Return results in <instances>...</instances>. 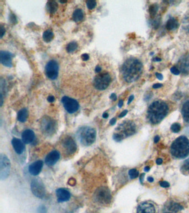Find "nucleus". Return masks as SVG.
I'll return each instance as SVG.
<instances>
[{"instance_id":"a18cd8bd","label":"nucleus","mask_w":189,"mask_h":213,"mask_svg":"<svg viewBox=\"0 0 189 213\" xmlns=\"http://www.w3.org/2000/svg\"><path fill=\"white\" fill-rule=\"evenodd\" d=\"M156 78L159 80H162L163 79V76L161 73H156Z\"/></svg>"},{"instance_id":"cd10ccee","label":"nucleus","mask_w":189,"mask_h":213,"mask_svg":"<svg viewBox=\"0 0 189 213\" xmlns=\"http://www.w3.org/2000/svg\"><path fill=\"white\" fill-rule=\"evenodd\" d=\"M54 37V34L53 32L50 29H47L43 33V39L44 41L48 43L50 42Z\"/></svg>"},{"instance_id":"9d476101","label":"nucleus","mask_w":189,"mask_h":213,"mask_svg":"<svg viewBox=\"0 0 189 213\" xmlns=\"http://www.w3.org/2000/svg\"><path fill=\"white\" fill-rule=\"evenodd\" d=\"M11 163L6 155L1 154L0 155V179L5 180L9 177L10 171Z\"/></svg>"},{"instance_id":"49530a36","label":"nucleus","mask_w":189,"mask_h":213,"mask_svg":"<svg viewBox=\"0 0 189 213\" xmlns=\"http://www.w3.org/2000/svg\"><path fill=\"white\" fill-rule=\"evenodd\" d=\"M128 113V111L127 110H125L124 111H123L119 115V118H122V117H124L125 115H126V114Z\"/></svg>"},{"instance_id":"f03ea898","label":"nucleus","mask_w":189,"mask_h":213,"mask_svg":"<svg viewBox=\"0 0 189 213\" xmlns=\"http://www.w3.org/2000/svg\"><path fill=\"white\" fill-rule=\"evenodd\" d=\"M168 112L169 107L165 102L162 100H156L149 107L147 117L152 124H158L166 116Z\"/></svg>"},{"instance_id":"13d9d810","label":"nucleus","mask_w":189,"mask_h":213,"mask_svg":"<svg viewBox=\"0 0 189 213\" xmlns=\"http://www.w3.org/2000/svg\"><path fill=\"white\" fill-rule=\"evenodd\" d=\"M154 61H156V62H160L162 61V60L158 57H155L154 59Z\"/></svg>"},{"instance_id":"f8f14e48","label":"nucleus","mask_w":189,"mask_h":213,"mask_svg":"<svg viewBox=\"0 0 189 213\" xmlns=\"http://www.w3.org/2000/svg\"><path fill=\"white\" fill-rule=\"evenodd\" d=\"M59 66L54 60H51L47 63L45 67L46 76L50 80H55L58 75Z\"/></svg>"},{"instance_id":"aec40b11","label":"nucleus","mask_w":189,"mask_h":213,"mask_svg":"<svg viewBox=\"0 0 189 213\" xmlns=\"http://www.w3.org/2000/svg\"><path fill=\"white\" fill-rule=\"evenodd\" d=\"M155 209L153 205L146 202L139 204L137 208V213H155Z\"/></svg>"},{"instance_id":"6e6552de","label":"nucleus","mask_w":189,"mask_h":213,"mask_svg":"<svg viewBox=\"0 0 189 213\" xmlns=\"http://www.w3.org/2000/svg\"><path fill=\"white\" fill-rule=\"evenodd\" d=\"M96 200L100 204H110L112 200V195L110 190L106 187L98 188L94 194Z\"/></svg>"},{"instance_id":"2eb2a0df","label":"nucleus","mask_w":189,"mask_h":213,"mask_svg":"<svg viewBox=\"0 0 189 213\" xmlns=\"http://www.w3.org/2000/svg\"><path fill=\"white\" fill-rule=\"evenodd\" d=\"M55 194L57 198V201L59 203H63L68 201L71 196L70 192L64 188H59L57 189Z\"/></svg>"},{"instance_id":"bb28decb","label":"nucleus","mask_w":189,"mask_h":213,"mask_svg":"<svg viewBox=\"0 0 189 213\" xmlns=\"http://www.w3.org/2000/svg\"><path fill=\"white\" fill-rule=\"evenodd\" d=\"M28 115V112L27 109L23 108L21 109L18 112L17 119L20 122H22V123L25 122L27 120Z\"/></svg>"},{"instance_id":"6e6d98bb","label":"nucleus","mask_w":189,"mask_h":213,"mask_svg":"<svg viewBox=\"0 0 189 213\" xmlns=\"http://www.w3.org/2000/svg\"><path fill=\"white\" fill-rule=\"evenodd\" d=\"M103 117L104 118H105V119H107V118H108V117H109V115H108V113H107V112H105V113H104L103 114Z\"/></svg>"},{"instance_id":"5fc2aeb1","label":"nucleus","mask_w":189,"mask_h":213,"mask_svg":"<svg viewBox=\"0 0 189 213\" xmlns=\"http://www.w3.org/2000/svg\"><path fill=\"white\" fill-rule=\"evenodd\" d=\"M123 100H120L118 103V106L119 108H121L123 106Z\"/></svg>"},{"instance_id":"dca6fc26","label":"nucleus","mask_w":189,"mask_h":213,"mask_svg":"<svg viewBox=\"0 0 189 213\" xmlns=\"http://www.w3.org/2000/svg\"><path fill=\"white\" fill-rule=\"evenodd\" d=\"M60 156V153L58 151L54 150L51 151L45 157V164L48 166L54 165L59 159Z\"/></svg>"},{"instance_id":"c85d7f7f","label":"nucleus","mask_w":189,"mask_h":213,"mask_svg":"<svg viewBox=\"0 0 189 213\" xmlns=\"http://www.w3.org/2000/svg\"><path fill=\"white\" fill-rule=\"evenodd\" d=\"M182 28L186 32L189 34V13L183 18L182 22Z\"/></svg>"},{"instance_id":"5701e85b","label":"nucleus","mask_w":189,"mask_h":213,"mask_svg":"<svg viewBox=\"0 0 189 213\" xmlns=\"http://www.w3.org/2000/svg\"><path fill=\"white\" fill-rule=\"evenodd\" d=\"M184 208L181 205L171 202L166 205V208L165 210L167 211L172 212L179 213L181 212V210H182Z\"/></svg>"},{"instance_id":"4c0bfd02","label":"nucleus","mask_w":189,"mask_h":213,"mask_svg":"<svg viewBox=\"0 0 189 213\" xmlns=\"http://www.w3.org/2000/svg\"><path fill=\"white\" fill-rule=\"evenodd\" d=\"M9 19H10L11 22L12 23H17V19H16V16H15L14 14H11L10 15Z\"/></svg>"},{"instance_id":"09e8293b","label":"nucleus","mask_w":189,"mask_h":213,"mask_svg":"<svg viewBox=\"0 0 189 213\" xmlns=\"http://www.w3.org/2000/svg\"><path fill=\"white\" fill-rule=\"evenodd\" d=\"M134 98V96L133 95H132L130 96V97L129 98V99H128V104H129L132 103V102Z\"/></svg>"},{"instance_id":"ea45409f","label":"nucleus","mask_w":189,"mask_h":213,"mask_svg":"<svg viewBox=\"0 0 189 213\" xmlns=\"http://www.w3.org/2000/svg\"><path fill=\"white\" fill-rule=\"evenodd\" d=\"M81 59L83 60V61H88L89 59V56L87 53H84V54H83L81 55Z\"/></svg>"},{"instance_id":"79ce46f5","label":"nucleus","mask_w":189,"mask_h":213,"mask_svg":"<svg viewBox=\"0 0 189 213\" xmlns=\"http://www.w3.org/2000/svg\"><path fill=\"white\" fill-rule=\"evenodd\" d=\"M47 100L50 103H53L55 100V98L53 96H50L47 98Z\"/></svg>"},{"instance_id":"39448f33","label":"nucleus","mask_w":189,"mask_h":213,"mask_svg":"<svg viewBox=\"0 0 189 213\" xmlns=\"http://www.w3.org/2000/svg\"><path fill=\"white\" fill-rule=\"evenodd\" d=\"M79 141L84 146H89L93 144L97 137L96 130L90 127H82L78 131Z\"/></svg>"},{"instance_id":"ddd939ff","label":"nucleus","mask_w":189,"mask_h":213,"mask_svg":"<svg viewBox=\"0 0 189 213\" xmlns=\"http://www.w3.org/2000/svg\"><path fill=\"white\" fill-rule=\"evenodd\" d=\"M62 147L66 153L68 155H72L75 153L77 149V145L74 140L72 137L67 136L64 138L62 142Z\"/></svg>"},{"instance_id":"a211bd4d","label":"nucleus","mask_w":189,"mask_h":213,"mask_svg":"<svg viewBox=\"0 0 189 213\" xmlns=\"http://www.w3.org/2000/svg\"><path fill=\"white\" fill-rule=\"evenodd\" d=\"M13 54L7 51H1L0 52L1 63L5 66L7 67H12V57Z\"/></svg>"},{"instance_id":"c03bdc74","label":"nucleus","mask_w":189,"mask_h":213,"mask_svg":"<svg viewBox=\"0 0 189 213\" xmlns=\"http://www.w3.org/2000/svg\"><path fill=\"white\" fill-rule=\"evenodd\" d=\"M162 84H160V83H156V84H154L153 86V88L154 89L159 88L162 87Z\"/></svg>"},{"instance_id":"c756f323","label":"nucleus","mask_w":189,"mask_h":213,"mask_svg":"<svg viewBox=\"0 0 189 213\" xmlns=\"http://www.w3.org/2000/svg\"><path fill=\"white\" fill-rule=\"evenodd\" d=\"M158 9H159V6H158V4H156V3L153 4L149 7V15H150V17L152 18H155V17L156 15V14H157Z\"/></svg>"},{"instance_id":"e433bc0d","label":"nucleus","mask_w":189,"mask_h":213,"mask_svg":"<svg viewBox=\"0 0 189 213\" xmlns=\"http://www.w3.org/2000/svg\"><path fill=\"white\" fill-rule=\"evenodd\" d=\"M171 73L175 75H179L180 74V72L179 69L176 67H172L170 69Z\"/></svg>"},{"instance_id":"f257e3e1","label":"nucleus","mask_w":189,"mask_h":213,"mask_svg":"<svg viewBox=\"0 0 189 213\" xmlns=\"http://www.w3.org/2000/svg\"><path fill=\"white\" fill-rule=\"evenodd\" d=\"M121 74L124 80L132 83L138 80L143 72V64L136 58L127 59L121 67Z\"/></svg>"},{"instance_id":"6ab92c4d","label":"nucleus","mask_w":189,"mask_h":213,"mask_svg":"<svg viewBox=\"0 0 189 213\" xmlns=\"http://www.w3.org/2000/svg\"><path fill=\"white\" fill-rule=\"evenodd\" d=\"M12 145L15 151L17 154H22L25 150V145L24 143L21 139L13 138L12 140Z\"/></svg>"},{"instance_id":"72a5a7b5","label":"nucleus","mask_w":189,"mask_h":213,"mask_svg":"<svg viewBox=\"0 0 189 213\" xmlns=\"http://www.w3.org/2000/svg\"><path fill=\"white\" fill-rule=\"evenodd\" d=\"M181 129V125L179 123H174L171 125V130L174 133H178Z\"/></svg>"},{"instance_id":"58836bf2","label":"nucleus","mask_w":189,"mask_h":213,"mask_svg":"<svg viewBox=\"0 0 189 213\" xmlns=\"http://www.w3.org/2000/svg\"><path fill=\"white\" fill-rule=\"evenodd\" d=\"M159 184H160V186L163 188H168L170 186V184L168 182H165V181L160 182Z\"/></svg>"},{"instance_id":"f3484780","label":"nucleus","mask_w":189,"mask_h":213,"mask_svg":"<svg viewBox=\"0 0 189 213\" xmlns=\"http://www.w3.org/2000/svg\"><path fill=\"white\" fill-rule=\"evenodd\" d=\"M43 166V161L40 160L36 161L29 165L28 168L29 172L31 175L33 176L38 175L41 172Z\"/></svg>"},{"instance_id":"393cba45","label":"nucleus","mask_w":189,"mask_h":213,"mask_svg":"<svg viewBox=\"0 0 189 213\" xmlns=\"http://www.w3.org/2000/svg\"><path fill=\"white\" fill-rule=\"evenodd\" d=\"M58 7V6L57 3L54 1H48L46 5V9L47 11L51 14L54 13L57 10Z\"/></svg>"},{"instance_id":"bf43d9fd","label":"nucleus","mask_w":189,"mask_h":213,"mask_svg":"<svg viewBox=\"0 0 189 213\" xmlns=\"http://www.w3.org/2000/svg\"><path fill=\"white\" fill-rule=\"evenodd\" d=\"M144 171H146V172H148V171H149V170H150V167H145V168H144Z\"/></svg>"},{"instance_id":"a878e982","label":"nucleus","mask_w":189,"mask_h":213,"mask_svg":"<svg viewBox=\"0 0 189 213\" xmlns=\"http://www.w3.org/2000/svg\"><path fill=\"white\" fill-rule=\"evenodd\" d=\"M72 18H73V21L75 22H78L81 21L84 18V13L83 11L81 9H76L73 13Z\"/></svg>"},{"instance_id":"c9c22d12","label":"nucleus","mask_w":189,"mask_h":213,"mask_svg":"<svg viewBox=\"0 0 189 213\" xmlns=\"http://www.w3.org/2000/svg\"><path fill=\"white\" fill-rule=\"evenodd\" d=\"M47 209L45 206L43 205H39L37 210V213H47Z\"/></svg>"},{"instance_id":"1a4fd4ad","label":"nucleus","mask_w":189,"mask_h":213,"mask_svg":"<svg viewBox=\"0 0 189 213\" xmlns=\"http://www.w3.org/2000/svg\"><path fill=\"white\" fill-rule=\"evenodd\" d=\"M31 190L33 194L39 199H43L45 196V187L42 182L38 179H35L32 181Z\"/></svg>"},{"instance_id":"8fccbe9b","label":"nucleus","mask_w":189,"mask_h":213,"mask_svg":"<svg viewBox=\"0 0 189 213\" xmlns=\"http://www.w3.org/2000/svg\"><path fill=\"white\" fill-rule=\"evenodd\" d=\"M159 140H160V137H159V136H158V135L155 136V137H154V142H155V143H157L158 142H159Z\"/></svg>"},{"instance_id":"680f3d73","label":"nucleus","mask_w":189,"mask_h":213,"mask_svg":"<svg viewBox=\"0 0 189 213\" xmlns=\"http://www.w3.org/2000/svg\"><path fill=\"white\" fill-rule=\"evenodd\" d=\"M60 2L61 3H65V2H67V1H60Z\"/></svg>"},{"instance_id":"4d7b16f0","label":"nucleus","mask_w":189,"mask_h":213,"mask_svg":"<svg viewBox=\"0 0 189 213\" xmlns=\"http://www.w3.org/2000/svg\"><path fill=\"white\" fill-rule=\"evenodd\" d=\"M147 180H148L149 182H154L153 178L151 177H149L148 178Z\"/></svg>"},{"instance_id":"b1692460","label":"nucleus","mask_w":189,"mask_h":213,"mask_svg":"<svg viewBox=\"0 0 189 213\" xmlns=\"http://www.w3.org/2000/svg\"><path fill=\"white\" fill-rule=\"evenodd\" d=\"M179 26V23L176 19L174 18H170L166 23V28L168 31H172Z\"/></svg>"},{"instance_id":"7ed1b4c3","label":"nucleus","mask_w":189,"mask_h":213,"mask_svg":"<svg viewBox=\"0 0 189 213\" xmlns=\"http://www.w3.org/2000/svg\"><path fill=\"white\" fill-rule=\"evenodd\" d=\"M170 151L176 158H185L189 155V139L185 136L178 137L171 144Z\"/></svg>"},{"instance_id":"412c9836","label":"nucleus","mask_w":189,"mask_h":213,"mask_svg":"<svg viewBox=\"0 0 189 213\" xmlns=\"http://www.w3.org/2000/svg\"><path fill=\"white\" fill-rule=\"evenodd\" d=\"M22 141L25 144H30L33 142L35 138V134L33 131L31 129H26L23 132L21 135Z\"/></svg>"},{"instance_id":"603ef678","label":"nucleus","mask_w":189,"mask_h":213,"mask_svg":"<svg viewBox=\"0 0 189 213\" xmlns=\"http://www.w3.org/2000/svg\"><path fill=\"white\" fill-rule=\"evenodd\" d=\"M162 159H161V158H158V159H157L156 160V163L158 165H160V164H162Z\"/></svg>"},{"instance_id":"864d4df0","label":"nucleus","mask_w":189,"mask_h":213,"mask_svg":"<svg viewBox=\"0 0 189 213\" xmlns=\"http://www.w3.org/2000/svg\"><path fill=\"white\" fill-rule=\"evenodd\" d=\"M102 71V68L99 66H97L96 68H95V71L96 73H99L100 71Z\"/></svg>"},{"instance_id":"f704fd0d","label":"nucleus","mask_w":189,"mask_h":213,"mask_svg":"<svg viewBox=\"0 0 189 213\" xmlns=\"http://www.w3.org/2000/svg\"><path fill=\"white\" fill-rule=\"evenodd\" d=\"M181 169L184 170L185 172L189 173V159L185 161Z\"/></svg>"},{"instance_id":"37998d69","label":"nucleus","mask_w":189,"mask_h":213,"mask_svg":"<svg viewBox=\"0 0 189 213\" xmlns=\"http://www.w3.org/2000/svg\"><path fill=\"white\" fill-rule=\"evenodd\" d=\"M110 98L113 100V101H116L117 100V95L115 94V93H112L110 96Z\"/></svg>"},{"instance_id":"a19ab883","label":"nucleus","mask_w":189,"mask_h":213,"mask_svg":"<svg viewBox=\"0 0 189 213\" xmlns=\"http://www.w3.org/2000/svg\"><path fill=\"white\" fill-rule=\"evenodd\" d=\"M5 33V29L3 27L1 26V35H0L1 38H2L3 37V36H4Z\"/></svg>"},{"instance_id":"423d86ee","label":"nucleus","mask_w":189,"mask_h":213,"mask_svg":"<svg viewBox=\"0 0 189 213\" xmlns=\"http://www.w3.org/2000/svg\"><path fill=\"white\" fill-rule=\"evenodd\" d=\"M40 125L42 133L47 136L52 135L57 129L56 122L48 116H45L42 119Z\"/></svg>"},{"instance_id":"473e14b6","label":"nucleus","mask_w":189,"mask_h":213,"mask_svg":"<svg viewBox=\"0 0 189 213\" xmlns=\"http://www.w3.org/2000/svg\"><path fill=\"white\" fill-rule=\"evenodd\" d=\"M87 6L88 7V9H94L97 5V2L96 1H93V0H89V1H87Z\"/></svg>"},{"instance_id":"052dcab7","label":"nucleus","mask_w":189,"mask_h":213,"mask_svg":"<svg viewBox=\"0 0 189 213\" xmlns=\"http://www.w3.org/2000/svg\"><path fill=\"white\" fill-rule=\"evenodd\" d=\"M164 213H175V212H169V211H167V210H166V212H164Z\"/></svg>"},{"instance_id":"4be33fe9","label":"nucleus","mask_w":189,"mask_h":213,"mask_svg":"<svg viewBox=\"0 0 189 213\" xmlns=\"http://www.w3.org/2000/svg\"><path fill=\"white\" fill-rule=\"evenodd\" d=\"M181 113L185 122L189 123V98L184 103L181 109Z\"/></svg>"},{"instance_id":"4468645a","label":"nucleus","mask_w":189,"mask_h":213,"mask_svg":"<svg viewBox=\"0 0 189 213\" xmlns=\"http://www.w3.org/2000/svg\"><path fill=\"white\" fill-rule=\"evenodd\" d=\"M178 68L182 74H189V53L184 55L178 63Z\"/></svg>"},{"instance_id":"de8ad7c7","label":"nucleus","mask_w":189,"mask_h":213,"mask_svg":"<svg viewBox=\"0 0 189 213\" xmlns=\"http://www.w3.org/2000/svg\"><path fill=\"white\" fill-rule=\"evenodd\" d=\"M116 122H117V120H116V118H112L110 121V122H109V123H110V125H114V124H116Z\"/></svg>"},{"instance_id":"9b49d317","label":"nucleus","mask_w":189,"mask_h":213,"mask_svg":"<svg viewBox=\"0 0 189 213\" xmlns=\"http://www.w3.org/2000/svg\"><path fill=\"white\" fill-rule=\"evenodd\" d=\"M61 102L65 111L70 114L75 113L79 109V105L78 102L72 98L64 96L62 98Z\"/></svg>"},{"instance_id":"2f4dec72","label":"nucleus","mask_w":189,"mask_h":213,"mask_svg":"<svg viewBox=\"0 0 189 213\" xmlns=\"http://www.w3.org/2000/svg\"><path fill=\"white\" fill-rule=\"evenodd\" d=\"M129 175L131 179H135L139 176V171L135 169H132L129 171Z\"/></svg>"},{"instance_id":"20e7f679","label":"nucleus","mask_w":189,"mask_h":213,"mask_svg":"<svg viewBox=\"0 0 189 213\" xmlns=\"http://www.w3.org/2000/svg\"><path fill=\"white\" fill-rule=\"evenodd\" d=\"M136 132V125L132 121H125L120 124L113 134V139L116 142H120L125 138L131 136Z\"/></svg>"},{"instance_id":"0eeeda50","label":"nucleus","mask_w":189,"mask_h":213,"mask_svg":"<svg viewBox=\"0 0 189 213\" xmlns=\"http://www.w3.org/2000/svg\"><path fill=\"white\" fill-rule=\"evenodd\" d=\"M111 82V77L108 72H103L97 75L93 81L95 88L100 90L108 88Z\"/></svg>"},{"instance_id":"7c9ffc66","label":"nucleus","mask_w":189,"mask_h":213,"mask_svg":"<svg viewBox=\"0 0 189 213\" xmlns=\"http://www.w3.org/2000/svg\"><path fill=\"white\" fill-rule=\"evenodd\" d=\"M78 48V44L75 42H71L67 44L66 50L69 53H72L75 51Z\"/></svg>"},{"instance_id":"3c124183","label":"nucleus","mask_w":189,"mask_h":213,"mask_svg":"<svg viewBox=\"0 0 189 213\" xmlns=\"http://www.w3.org/2000/svg\"><path fill=\"white\" fill-rule=\"evenodd\" d=\"M144 176H145V174H144V173H143V174H142L140 175V178H139V180H140V182H141V183H142H142H143V180H144Z\"/></svg>"}]
</instances>
